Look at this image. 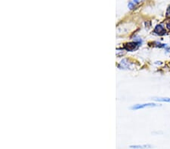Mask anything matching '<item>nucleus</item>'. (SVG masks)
<instances>
[{
    "label": "nucleus",
    "mask_w": 170,
    "mask_h": 149,
    "mask_svg": "<svg viewBox=\"0 0 170 149\" xmlns=\"http://www.w3.org/2000/svg\"><path fill=\"white\" fill-rule=\"evenodd\" d=\"M166 17L170 18V5L169 6V8H167V11H166Z\"/></svg>",
    "instance_id": "0eeeda50"
},
{
    "label": "nucleus",
    "mask_w": 170,
    "mask_h": 149,
    "mask_svg": "<svg viewBox=\"0 0 170 149\" xmlns=\"http://www.w3.org/2000/svg\"><path fill=\"white\" fill-rule=\"evenodd\" d=\"M157 106V104L152 103V102H149V103H144V104H137L135 106H132L131 108L132 110H138L142 109V108H151V107H156Z\"/></svg>",
    "instance_id": "f03ea898"
},
{
    "label": "nucleus",
    "mask_w": 170,
    "mask_h": 149,
    "mask_svg": "<svg viewBox=\"0 0 170 149\" xmlns=\"http://www.w3.org/2000/svg\"><path fill=\"white\" fill-rule=\"evenodd\" d=\"M141 44H142L141 42L134 41V42H129V43L126 44L124 45V47H123V48L128 51H135L136 49H138V47L141 45Z\"/></svg>",
    "instance_id": "f257e3e1"
},
{
    "label": "nucleus",
    "mask_w": 170,
    "mask_h": 149,
    "mask_svg": "<svg viewBox=\"0 0 170 149\" xmlns=\"http://www.w3.org/2000/svg\"><path fill=\"white\" fill-rule=\"evenodd\" d=\"M142 0H132V2H130L129 3V8L130 9H134V8H135L137 5H138L139 3L142 2Z\"/></svg>",
    "instance_id": "39448f33"
},
{
    "label": "nucleus",
    "mask_w": 170,
    "mask_h": 149,
    "mask_svg": "<svg viewBox=\"0 0 170 149\" xmlns=\"http://www.w3.org/2000/svg\"><path fill=\"white\" fill-rule=\"evenodd\" d=\"M166 27L168 28V30H170V21L167 22V23H166Z\"/></svg>",
    "instance_id": "6e6552de"
},
{
    "label": "nucleus",
    "mask_w": 170,
    "mask_h": 149,
    "mask_svg": "<svg viewBox=\"0 0 170 149\" xmlns=\"http://www.w3.org/2000/svg\"><path fill=\"white\" fill-rule=\"evenodd\" d=\"M153 32L158 35V36H164L166 33V31L162 25L159 24L155 27L154 30H153Z\"/></svg>",
    "instance_id": "7ed1b4c3"
},
{
    "label": "nucleus",
    "mask_w": 170,
    "mask_h": 149,
    "mask_svg": "<svg viewBox=\"0 0 170 149\" xmlns=\"http://www.w3.org/2000/svg\"><path fill=\"white\" fill-rule=\"evenodd\" d=\"M153 146L151 145H130V148H135V149H150L152 148Z\"/></svg>",
    "instance_id": "20e7f679"
},
{
    "label": "nucleus",
    "mask_w": 170,
    "mask_h": 149,
    "mask_svg": "<svg viewBox=\"0 0 170 149\" xmlns=\"http://www.w3.org/2000/svg\"><path fill=\"white\" fill-rule=\"evenodd\" d=\"M153 100L154 101H157V102H168V103H170V98H169V97H153Z\"/></svg>",
    "instance_id": "423d86ee"
}]
</instances>
